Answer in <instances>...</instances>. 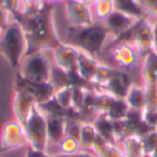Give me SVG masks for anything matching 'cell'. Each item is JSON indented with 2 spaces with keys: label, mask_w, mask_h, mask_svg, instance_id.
<instances>
[{
  "label": "cell",
  "mask_w": 157,
  "mask_h": 157,
  "mask_svg": "<svg viewBox=\"0 0 157 157\" xmlns=\"http://www.w3.org/2000/svg\"><path fill=\"white\" fill-rule=\"evenodd\" d=\"M52 11H54V7L51 3L44 2V4L37 11H33V13L18 11L15 15L11 17L21 25L25 32L28 44L26 55L41 52L46 50H54L62 43L55 32Z\"/></svg>",
  "instance_id": "1"
},
{
  "label": "cell",
  "mask_w": 157,
  "mask_h": 157,
  "mask_svg": "<svg viewBox=\"0 0 157 157\" xmlns=\"http://www.w3.org/2000/svg\"><path fill=\"white\" fill-rule=\"evenodd\" d=\"M109 40L110 35L102 22H95L88 26H71L66 36L68 44L95 58L102 54Z\"/></svg>",
  "instance_id": "2"
},
{
  "label": "cell",
  "mask_w": 157,
  "mask_h": 157,
  "mask_svg": "<svg viewBox=\"0 0 157 157\" xmlns=\"http://www.w3.org/2000/svg\"><path fill=\"white\" fill-rule=\"evenodd\" d=\"M26 37L22 26L11 18L0 36V54L4 57L8 65L18 71L24 57L26 55Z\"/></svg>",
  "instance_id": "3"
},
{
  "label": "cell",
  "mask_w": 157,
  "mask_h": 157,
  "mask_svg": "<svg viewBox=\"0 0 157 157\" xmlns=\"http://www.w3.org/2000/svg\"><path fill=\"white\" fill-rule=\"evenodd\" d=\"M51 71L52 65L47 57L46 51H41L24 57L21 66L18 69V75L30 81L50 83L51 81Z\"/></svg>",
  "instance_id": "4"
},
{
  "label": "cell",
  "mask_w": 157,
  "mask_h": 157,
  "mask_svg": "<svg viewBox=\"0 0 157 157\" xmlns=\"http://www.w3.org/2000/svg\"><path fill=\"white\" fill-rule=\"evenodd\" d=\"M24 130L29 147L46 152L47 146H48L46 114L39 109L37 105L32 109L26 123L24 124Z\"/></svg>",
  "instance_id": "5"
},
{
  "label": "cell",
  "mask_w": 157,
  "mask_h": 157,
  "mask_svg": "<svg viewBox=\"0 0 157 157\" xmlns=\"http://www.w3.org/2000/svg\"><path fill=\"white\" fill-rule=\"evenodd\" d=\"M110 51L116 69L130 72L131 69L141 65L142 55L136 50V47L131 43H116L108 47Z\"/></svg>",
  "instance_id": "6"
},
{
  "label": "cell",
  "mask_w": 157,
  "mask_h": 157,
  "mask_svg": "<svg viewBox=\"0 0 157 157\" xmlns=\"http://www.w3.org/2000/svg\"><path fill=\"white\" fill-rule=\"evenodd\" d=\"M15 91H22L25 94L30 95L36 105L47 102L51 99L55 94V88L51 83H37V81H30L21 77L17 73L15 77Z\"/></svg>",
  "instance_id": "7"
},
{
  "label": "cell",
  "mask_w": 157,
  "mask_h": 157,
  "mask_svg": "<svg viewBox=\"0 0 157 157\" xmlns=\"http://www.w3.org/2000/svg\"><path fill=\"white\" fill-rule=\"evenodd\" d=\"M65 13L72 26H88L95 24L91 6L84 0H65Z\"/></svg>",
  "instance_id": "8"
},
{
  "label": "cell",
  "mask_w": 157,
  "mask_h": 157,
  "mask_svg": "<svg viewBox=\"0 0 157 157\" xmlns=\"http://www.w3.org/2000/svg\"><path fill=\"white\" fill-rule=\"evenodd\" d=\"M26 136H25L24 125H21L17 120L7 121L2 128L0 134V147L4 152L14 150L26 145Z\"/></svg>",
  "instance_id": "9"
},
{
  "label": "cell",
  "mask_w": 157,
  "mask_h": 157,
  "mask_svg": "<svg viewBox=\"0 0 157 157\" xmlns=\"http://www.w3.org/2000/svg\"><path fill=\"white\" fill-rule=\"evenodd\" d=\"M132 86V80L130 77V73L127 71L121 69H114L109 80L99 88L101 92H106L110 97L117 99H124L127 95L130 87Z\"/></svg>",
  "instance_id": "10"
},
{
  "label": "cell",
  "mask_w": 157,
  "mask_h": 157,
  "mask_svg": "<svg viewBox=\"0 0 157 157\" xmlns=\"http://www.w3.org/2000/svg\"><path fill=\"white\" fill-rule=\"evenodd\" d=\"M52 51V57H54V62L58 68L63 69L65 72H71L76 69L77 59L80 55V50L76 48L75 46L68 43H61L57 46Z\"/></svg>",
  "instance_id": "11"
},
{
  "label": "cell",
  "mask_w": 157,
  "mask_h": 157,
  "mask_svg": "<svg viewBox=\"0 0 157 157\" xmlns=\"http://www.w3.org/2000/svg\"><path fill=\"white\" fill-rule=\"evenodd\" d=\"M134 46L136 47V50L139 51V54L142 57L147 52L153 51V29L149 15H146L144 19L138 21Z\"/></svg>",
  "instance_id": "12"
},
{
  "label": "cell",
  "mask_w": 157,
  "mask_h": 157,
  "mask_svg": "<svg viewBox=\"0 0 157 157\" xmlns=\"http://www.w3.org/2000/svg\"><path fill=\"white\" fill-rule=\"evenodd\" d=\"M136 19L131 18V17L125 15V14L120 13V11L114 10L105 21H102L103 26L108 29L109 35H110V39H116L119 37L120 35L125 33L128 29L134 26L136 24Z\"/></svg>",
  "instance_id": "13"
},
{
  "label": "cell",
  "mask_w": 157,
  "mask_h": 157,
  "mask_svg": "<svg viewBox=\"0 0 157 157\" xmlns=\"http://www.w3.org/2000/svg\"><path fill=\"white\" fill-rule=\"evenodd\" d=\"M36 106V102L33 101V98L30 95L25 94L22 91H15L13 99V112L15 120L21 125H24L26 123L28 117H29L32 109Z\"/></svg>",
  "instance_id": "14"
},
{
  "label": "cell",
  "mask_w": 157,
  "mask_h": 157,
  "mask_svg": "<svg viewBox=\"0 0 157 157\" xmlns=\"http://www.w3.org/2000/svg\"><path fill=\"white\" fill-rule=\"evenodd\" d=\"M99 65H101V62L95 57H91V55L80 51L77 65H76V72L81 78H84L87 83H90L92 86V80H94L95 75H97Z\"/></svg>",
  "instance_id": "15"
},
{
  "label": "cell",
  "mask_w": 157,
  "mask_h": 157,
  "mask_svg": "<svg viewBox=\"0 0 157 157\" xmlns=\"http://www.w3.org/2000/svg\"><path fill=\"white\" fill-rule=\"evenodd\" d=\"M48 144L58 145L66 136V119L59 116H46Z\"/></svg>",
  "instance_id": "16"
},
{
  "label": "cell",
  "mask_w": 157,
  "mask_h": 157,
  "mask_svg": "<svg viewBox=\"0 0 157 157\" xmlns=\"http://www.w3.org/2000/svg\"><path fill=\"white\" fill-rule=\"evenodd\" d=\"M124 101L127 102L128 108L132 110L144 112L146 108V90H145V84L142 83H132L130 87L127 95H125Z\"/></svg>",
  "instance_id": "17"
},
{
  "label": "cell",
  "mask_w": 157,
  "mask_h": 157,
  "mask_svg": "<svg viewBox=\"0 0 157 157\" xmlns=\"http://www.w3.org/2000/svg\"><path fill=\"white\" fill-rule=\"evenodd\" d=\"M114 8L116 11H120L136 21L144 19L147 15L146 10L144 8L139 0H114Z\"/></svg>",
  "instance_id": "18"
},
{
  "label": "cell",
  "mask_w": 157,
  "mask_h": 157,
  "mask_svg": "<svg viewBox=\"0 0 157 157\" xmlns=\"http://www.w3.org/2000/svg\"><path fill=\"white\" fill-rule=\"evenodd\" d=\"M92 153L95 157H123V150L117 144L106 141L105 138L98 135L92 146Z\"/></svg>",
  "instance_id": "19"
},
{
  "label": "cell",
  "mask_w": 157,
  "mask_h": 157,
  "mask_svg": "<svg viewBox=\"0 0 157 157\" xmlns=\"http://www.w3.org/2000/svg\"><path fill=\"white\" fill-rule=\"evenodd\" d=\"M95 130H97L98 135L105 138L106 141L112 142V144H117L114 139V132H113V120H110L105 113L98 114L92 121Z\"/></svg>",
  "instance_id": "20"
},
{
  "label": "cell",
  "mask_w": 157,
  "mask_h": 157,
  "mask_svg": "<svg viewBox=\"0 0 157 157\" xmlns=\"http://www.w3.org/2000/svg\"><path fill=\"white\" fill-rule=\"evenodd\" d=\"M98 136V132L95 130L92 123H83L81 125V132H80V138H78V144H80V149L86 150V152H91L94 142Z\"/></svg>",
  "instance_id": "21"
},
{
  "label": "cell",
  "mask_w": 157,
  "mask_h": 157,
  "mask_svg": "<svg viewBox=\"0 0 157 157\" xmlns=\"http://www.w3.org/2000/svg\"><path fill=\"white\" fill-rule=\"evenodd\" d=\"M91 10L95 22H102L116 10L114 8V0H95L91 4Z\"/></svg>",
  "instance_id": "22"
},
{
  "label": "cell",
  "mask_w": 157,
  "mask_h": 157,
  "mask_svg": "<svg viewBox=\"0 0 157 157\" xmlns=\"http://www.w3.org/2000/svg\"><path fill=\"white\" fill-rule=\"evenodd\" d=\"M120 145H121L123 153H125V155H130L132 157H142L145 155L142 139L136 135H130L124 138L120 142Z\"/></svg>",
  "instance_id": "23"
},
{
  "label": "cell",
  "mask_w": 157,
  "mask_h": 157,
  "mask_svg": "<svg viewBox=\"0 0 157 157\" xmlns=\"http://www.w3.org/2000/svg\"><path fill=\"white\" fill-rule=\"evenodd\" d=\"M130 112V108H128L127 102L124 99H117V98H113L110 106H109L108 112H106V116L110 120H123L125 119L127 113Z\"/></svg>",
  "instance_id": "24"
},
{
  "label": "cell",
  "mask_w": 157,
  "mask_h": 157,
  "mask_svg": "<svg viewBox=\"0 0 157 157\" xmlns=\"http://www.w3.org/2000/svg\"><path fill=\"white\" fill-rule=\"evenodd\" d=\"M72 94H73V90H72L71 86L62 87V88L55 90L54 98L62 108L72 109Z\"/></svg>",
  "instance_id": "25"
},
{
  "label": "cell",
  "mask_w": 157,
  "mask_h": 157,
  "mask_svg": "<svg viewBox=\"0 0 157 157\" xmlns=\"http://www.w3.org/2000/svg\"><path fill=\"white\" fill-rule=\"evenodd\" d=\"M58 146H59L61 153H65V155H76L77 152L81 150L78 141L71 138V136H65V138L58 144Z\"/></svg>",
  "instance_id": "26"
},
{
  "label": "cell",
  "mask_w": 157,
  "mask_h": 157,
  "mask_svg": "<svg viewBox=\"0 0 157 157\" xmlns=\"http://www.w3.org/2000/svg\"><path fill=\"white\" fill-rule=\"evenodd\" d=\"M142 145H144L145 155H150L157 147V130H152L142 136Z\"/></svg>",
  "instance_id": "27"
},
{
  "label": "cell",
  "mask_w": 157,
  "mask_h": 157,
  "mask_svg": "<svg viewBox=\"0 0 157 157\" xmlns=\"http://www.w3.org/2000/svg\"><path fill=\"white\" fill-rule=\"evenodd\" d=\"M146 90V108L149 110H157V84H145Z\"/></svg>",
  "instance_id": "28"
},
{
  "label": "cell",
  "mask_w": 157,
  "mask_h": 157,
  "mask_svg": "<svg viewBox=\"0 0 157 157\" xmlns=\"http://www.w3.org/2000/svg\"><path fill=\"white\" fill-rule=\"evenodd\" d=\"M81 125H83V121L80 120H66V136H71V138L78 141Z\"/></svg>",
  "instance_id": "29"
},
{
  "label": "cell",
  "mask_w": 157,
  "mask_h": 157,
  "mask_svg": "<svg viewBox=\"0 0 157 157\" xmlns=\"http://www.w3.org/2000/svg\"><path fill=\"white\" fill-rule=\"evenodd\" d=\"M46 0H21V10L22 13H33L37 11Z\"/></svg>",
  "instance_id": "30"
},
{
  "label": "cell",
  "mask_w": 157,
  "mask_h": 157,
  "mask_svg": "<svg viewBox=\"0 0 157 157\" xmlns=\"http://www.w3.org/2000/svg\"><path fill=\"white\" fill-rule=\"evenodd\" d=\"M0 7L13 17L21 10V0H0Z\"/></svg>",
  "instance_id": "31"
},
{
  "label": "cell",
  "mask_w": 157,
  "mask_h": 157,
  "mask_svg": "<svg viewBox=\"0 0 157 157\" xmlns=\"http://www.w3.org/2000/svg\"><path fill=\"white\" fill-rule=\"evenodd\" d=\"M142 117H144V121L146 123L152 130H157V110L145 109V110L142 112Z\"/></svg>",
  "instance_id": "32"
},
{
  "label": "cell",
  "mask_w": 157,
  "mask_h": 157,
  "mask_svg": "<svg viewBox=\"0 0 157 157\" xmlns=\"http://www.w3.org/2000/svg\"><path fill=\"white\" fill-rule=\"evenodd\" d=\"M11 21V15L4 10L3 7H0V29L4 30L7 28V25Z\"/></svg>",
  "instance_id": "33"
},
{
  "label": "cell",
  "mask_w": 157,
  "mask_h": 157,
  "mask_svg": "<svg viewBox=\"0 0 157 157\" xmlns=\"http://www.w3.org/2000/svg\"><path fill=\"white\" fill-rule=\"evenodd\" d=\"M150 22H152V29H153V51L157 52V17H150Z\"/></svg>",
  "instance_id": "34"
},
{
  "label": "cell",
  "mask_w": 157,
  "mask_h": 157,
  "mask_svg": "<svg viewBox=\"0 0 157 157\" xmlns=\"http://www.w3.org/2000/svg\"><path fill=\"white\" fill-rule=\"evenodd\" d=\"M25 157H52L50 155H47V152H43V150H37L33 149V147H29L25 153Z\"/></svg>",
  "instance_id": "35"
},
{
  "label": "cell",
  "mask_w": 157,
  "mask_h": 157,
  "mask_svg": "<svg viewBox=\"0 0 157 157\" xmlns=\"http://www.w3.org/2000/svg\"><path fill=\"white\" fill-rule=\"evenodd\" d=\"M76 157H92V155L90 152H86V150H80L76 153Z\"/></svg>",
  "instance_id": "36"
},
{
  "label": "cell",
  "mask_w": 157,
  "mask_h": 157,
  "mask_svg": "<svg viewBox=\"0 0 157 157\" xmlns=\"http://www.w3.org/2000/svg\"><path fill=\"white\" fill-rule=\"evenodd\" d=\"M52 157H76V155H65V153H59V155H55Z\"/></svg>",
  "instance_id": "37"
},
{
  "label": "cell",
  "mask_w": 157,
  "mask_h": 157,
  "mask_svg": "<svg viewBox=\"0 0 157 157\" xmlns=\"http://www.w3.org/2000/svg\"><path fill=\"white\" fill-rule=\"evenodd\" d=\"M46 2H48V3H61V2H65V0H46Z\"/></svg>",
  "instance_id": "38"
},
{
  "label": "cell",
  "mask_w": 157,
  "mask_h": 157,
  "mask_svg": "<svg viewBox=\"0 0 157 157\" xmlns=\"http://www.w3.org/2000/svg\"><path fill=\"white\" fill-rule=\"evenodd\" d=\"M150 156H152V157H157V147H156L155 150H153L152 153H150Z\"/></svg>",
  "instance_id": "39"
},
{
  "label": "cell",
  "mask_w": 157,
  "mask_h": 157,
  "mask_svg": "<svg viewBox=\"0 0 157 157\" xmlns=\"http://www.w3.org/2000/svg\"><path fill=\"white\" fill-rule=\"evenodd\" d=\"M84 2H86V3H87V4H90V6H91V4H92V3H94V2H95V0H84Z\"/></svg>",
  "instance_id": "40"
},
{
  "label": "cell",
  "mask_w": 157,
  "mask_h": 157,
  "mask_svg": "<svg viewBox=\"0 0 157 157\" xmlns=\"http://www.w3.org/2000/svg\"><path fill=\"white\" fill-rule=\"evenodd\" d=\"M123 157H132V156H130V155H125V153H124V155H123Z\"/></svg>",
  "instance_id": "41"
},
{
  "label": "cell",
  "mask_w": 157,
  "mask_h": 157,
  "mask_svg": "<svg viewBox=\"0 0 157 157\" xmlns=\"http://www.w3.org/2000/svg\"><path fill=\"white\" fill-rule=\"evenodd\" d=\"M142 157H152V156H150V155H144Z\"/></svg>",
  "instance_id": "42"
},
{
  "label": "cell",
  "mask_w": 157,
  "mask_h": 157,
  "mask_svg": "<svg viewBox=\"0 0 157 157\" xmlns=\"http://www.w3.org/2000/svg\"><path fill=\"white\" fill-rule=\"evenodd\" d=\"M0 153H4V150H3V149H2V147H0Z\"/></svg>",
  "instance_id": "43"
},
{
  "label": "cell",
  "mask_w": 157,
  "mask_h": 157,
  "mask_svg": "<svg viewBox=\"0 0 157 157\" xmlns=\"http://www.w3.org/2000/svg\"><path fill=\"white\" fill-rule=\"evenodd\" d=\"M2 32H3V29H0V36H2Z\"/></svg>",
  "instance_id": "44"
}]
</instances>
